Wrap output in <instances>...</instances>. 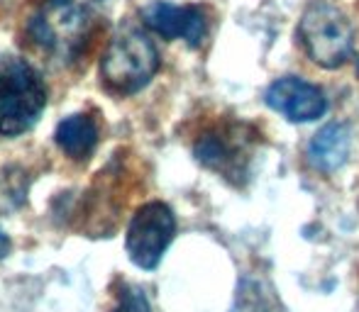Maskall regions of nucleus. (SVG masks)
<instances>
[{
  "label": "nucleus",
  "instance_id": "nucleus-11",
  "mask_svg": "<svg viewBox=\"0 0 359 312\" xmlns=\"http://www.w3.org/2000/svg\"><path fill=\"white\" fill-rule=\"evenodd\" d=\"M113 312H151L149 300L137 285H123L118 293V305Z\"/></svg>",
  "mask_w": 359,
  "mask_h": 312
},
{
  "label": "nucleus",
  "instance_id": "nucleus-13",
  "mask_svg": "<svg viewBox=\"0 0 359 312\" xmlns=\"http://www.w3.org/2000/svg\"><path fill=\"white\" fill-rule=\"evenodd\" d=\"M10 246H13V244H10V236L3 232V227H0V261L10 254Z\"/></svg>",
  "mask_w": 359,
  "mask_h": 312
},
{
  "label": "nucleus",
  "instance_id": "nucleus-8",
  "mask_svg": "<svg viewBox=\"0 0 359 312\" xmlns=\"http://www.w3.org/2000/svg\"><path fill=\"white\" fill-rule=\"evenodd\" d=\"M264 103L291 122H313V120L323 118L327 110L325 93L318 85L298 76H284L274 80L266 88Z\"/></svg>",
  "mask_w": 359,
  "mask_h": 312
},
{
  "label": "nucleus",
  "instance_id": "nucleus-1",
  "mask_svg": "<svg viewBox=\"0 0 359 312\" xmlns=\"http://www.w3.org/2000/svg\"><path fill=\"white\" fill-rule=\"evenodd\" d=\"M93 10L83 0H44L29 17V39L47 57L74 64L93 34Z\"/></svg>",
  "mask_w": 359,
  "mask_h": 312
},
{
  "label": "nucleus",
  "instance_id": "nucleus-5",
  "mask_svg": "<svg viewBox=\"0 0 359 312\" xmlns=\"http://www.w3.org/2000/svg\"><path fill=\"white\" fill-rule=\"evenodd\" d=\"M176 236V218L174 210L166 203L151 200L144 203L137 213L133 215L128 227V256L140 269H156L161 256L166 254L169 244Z\"/></svg>",
  "mask_w": 359,
  "mask_h": 312
},
{
  "label": "nucleus",
  "instance_id": "nucleus-7",
  "mask_svg": "<svg viewBox=\"0 0 359 312\" xmlns=\"http://www.w3.org/2000/svg\"><path fill=\"white\" fill-rule=\"evenodd\" d=\"M142 22L151 32H156L164 39H184L191 47H198L208 32V20H205L203 8L198 5H176L166 0H154V3L142 8Z\"/></svg>",
  "mask_w": 359,
  "mask_h": 312
},
{
  "label": "nucleus",
  "instance_id": "nucleus-2",
  "mask_svg": "<svg viewBox=\"0 0 359 312\" xmlns=\"http://www.w3.org/2000/svg\"><path fill=\"white\" fill-rule=\"evenodd\" d=\"M47 85L25 59L0 54V137H20L39 122Z\"/></svg>",
  "mask_w": 359,
  "mask_h": 312
},
{
  "label": "nucleus",
  "instance_id": "nucleus-3",
  "mask_svg": "<svg viewBox=\"0 0 359 312\" xmlns=\"http://www.w3.org/2000/svg\"><path fill=\"white\" fill-rule=\"evenodd\" d=\"M159 71V52L154 42L135 24L115 32L100 59L103 85L115 95H133L142 90Z\"/></svg>",
  "mask_w": 359,
  "mask_h": 312
},
{
  "label": "nucleus",
  "instance_id": "nucleus-10",
  "mask_svg": "<svg viewBox=\"0 0 359 312\" xmlns=\"http://www.w3.org/2000/svg\"><path fill=\"white\" fill-rule=\"evenodd\" d=\"M54 139L62 147V152L76 161H86L98 147V122L93 115H69L59 122Z\"/></svg>",
  "mask_w": 359,
  "mask_h": 312
},
{
  "label": "nucleus",
  "instance_id": "nucleus-9",
  "mask_svg": "<svg viewBox=\"0 0 359 312\" xmlns=\"http://www.w3.org/2000/svg\"><path fill=\"white\" fill-rule=\"evenodd\" d=\"M352 132L345 122H330L308 144V164L323 173L342 169L350 159Z\"/></svg>",
  "mask_w": 359,
  "mask_h": 312
},
{
  "label": "nucleus",
  "instance_id": "nucleus-4",
  "mask_svg": "<svg viewBox=\"0 0 359 312\" xmlns=\"http://www.w3.org/2000/svg\"><path fill=\"white\" fill-rule=\"evenodd\" d=\"M298 37L311 62L323 69L342 66L355 52V27L350 17L325 0L306 8L298 22Z\"/></svg>",
  "mask_w": 359,
  "mask_h": 312
},
{
  "label": "nucleus",
  "instance_id": "nucleus-6",
  "mask_svg": "<svg viewBox=\"0 0 359 312\" xmlns=\"http://www.w3.org/2000/svg\"><path fill=\"white\" fill-rule=\"evenodd\" d=\"M257 134L247 125H227L205 132L196 142L194 154L205 169L220 173L222 178L240 183L242 176H247L250 164V149L255 144Z\"/></svg>",
  "mask_w": 359,
  "mask_h": 312
},
{
  "label": "nucleus",
  "instance_id": "nucleus-12",
  "mask_svg": "<svg viewBox=\"0 0 359 312\" xmlns=\"http://www.w3.org/2000/svg\"><path fill=\"white\" fill-rule=\"evenodd\" d=\"M232 312H264V308H262V300H259V295H255V293H242V300L237 303V308L232 310Z\"/></svg>",
  "mask_w": 359,
  "mask_h": 312
}]
</instances>
